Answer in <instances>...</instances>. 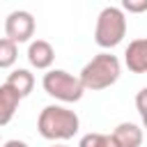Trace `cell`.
I'll return each mask as SVG.
<instances>
[{"mask_svg":"<svg viewBox=\"0 0 147 147\" xmlns=\"http://www.w3.org/2000/svg\"><path fill=\"white\" fill-rule=\"evenodd\" d=\"M37 129H39V136L46 138V140H69L78 133L80 119L74 110L51 103L39 113Z\"/></svg>","mask_w":147,"mask_h":147,"instance_id":"obj_1","label":"cell"},{"mask_svg":"<svg viewBox=\"0 0 147 147\" xmlns=\"http://www.w3.org/2000/svg\"><path fill=\"white\" fill-rule=\"evenodd\" d=\"M119 74H122V64L117 60V55L113 53H99L94 55L80 71V83L85 90H92V92H99V90H106L110 85H115L119 80Z\"/></svg>","mask_w":147,"mask_h":147,"instance_id":"obj_2","label":"cell"},{"mask_svg":"<svg viewBox=\"0 0 147 147\" xmlns=\"http://www.w3.org/2000/svg\"><path fill=\"white\" fill-rule=\"evenodd\" d=\"M126 37V16L122 11V7H103L96 16V28H94V41L101 48H115L122 44V39Z\"/></svg>","mask_w":147,"mask_h":147,"instance_id":"obj_3","label":"cell"},{"mask_svg":"<svg viewBox=\"0 0 147 147\" xmlns=\"http://www.w3.org/2000/svg\"><path fill=\"white\" fill-rule=\"evenodd\" d=\"M41 87L48 96H53L57 101H64V103H76L85 94V87H83L80 78L64 71V69H48L41 78Z\"/></svg>","mask_w":147,"mask_h":147,"instance_id":"obj_4","label":"cell"},{"mask_svg":"<svg viewBox=\"0 0 147 147\" xmlns=\"http://www.w3.org/2000/svg\"><path fill=\"white\" fill-rule=\"evenodd\" d=\"M34 28H37L34 25V16L30 11H25V9H16L5 18V34L16 46L30 41L32 34H34Z\"/></svg>","mask_w":147,"mask_h":147,"instance_id":"obj_5","label":"cell"},{"mask_svg":"<svg viewBox=\"0 0 147 147\" xmlns=\"http://www.w3.org/2000/svg\"><path fill=\"white\" fill-rule=\"evenodd\" d=\"M124 64L131 74H147V37L133 39L124 51Z\"/></svg>","mask_w":147,"mask_h":147,"instance_id":"obj_6","label":"cell"},{"mask_svg":"<svg viewBox=\"0 0 147 147\" xmlns=\"http://www.w3.org/2000/svg\"><path fill=\"white\" fill-rule=\"evenodd\" d=\"M53 60H55V48L46 41V39H34V41H30V46H28V62L34 67V69H51V64H53Z\"/></svg>","mask_w":147,"mask_h":147,"instance_id":"obj_7","label":"cell"},{"mask_svg":"<svg viewBox=\"0 0 147 147\" xmlns=\"http://www.w3.org/2000/svg\"><path fill=\"white\" fill-rule=\"evenodd\" d=\"M21 99H23V96H21L14 87H9L7 83L0 85V126H7V124L11 122L14 113L18 110Z\"/></svg>","mask_w":147,"mask_h":147,"instance_id":"obj_8","label":"cell"},{"mask_svg":"<svg viewBox=\"0 0 147 147\" xmlns=\"http://www.w3.org/2000/svg\"><path fill=\"white\" fill-rule=\"evenodd\" d=\"M117 142V147H140L142 145V129L133 122H122L110 133Z\"/></svg>","mask_w":147,"mask_h":147,"instance_id":"obj_9","label":"cell"},{"mask_svg":"<svg viewBox=\"0 0 147 147\" xmlns=\"http://www.w3.org/2000/svg\"><path fill=\"white\" fill-rule=\"evenodd\" d=\"M9 87H14L21 96H28L30 92H32V87H34V76L28 71V69H14L9 76H7V80H5Z\"/></svg>","mask_w":147,"mask_h":147,"instance_id":"obj_10","label":"cell"},{"mask_svg":"<svg viewBox=\"0 0 147 147\" xmlns=\"http://www.w3.org/2000/svg\"><path fill=\"white\" fill-rule=\"evenodd\" d=\"M16 60H18V46H16L11 39L2 37V39H0V69L14 67Z\"/></svg>","mask_w":147,"mask_h":147,"instance_id":"obj_11","label":"cell"},{"mask_svg":"<svg viewBox=\"0 0 147 147\" xmlns=\"http://www.w3.org/2000/svg\"><path fill=\"white\" fill-rule=\"evenodd\" d=\"M78 147H117L115 138L108 136V133H85L78 142Z\"/></svg>","mask_w":147,"mask_h":147,"instance_id":"obj_12","label":"cell"},{"mask_svg":"<svg viewBox=\"0 0 147 147\" xmlns=\"http://www.w3.org/2000/svg\"><path fill=\"white\" fill-rule=\"evenodd\" d=\"M122 11L142 14V11H147V0H124L122 2Z\"/></svg>","mask_w":147,"mask_h":147,"instance_id":"obj_13","label":"cell"},{"mask_svg":"<svg viewBox=\"0 0 147 147\" xmlns=\"http://www.w3.org/2000/svg\"><path fill=\"white\" fill-rule=\"evenodd\" d=\"M136 108H138L140 117L147 115V87H142V90L136 94Z\"/></svg>","mask_w":147,"mask_h":147,"instance_id":"obj_14","label":"cell"},{"mask_svg":"<svg viewBox=\"0 0 147 147\" xmlns=\"http://www.w3.org/2000/svg\"><path fill=\"white\" fill-rule=\"evenodd\" d=\"M2 147H28V142H23V140H7Z\"/></svg>","mask_w":147,"mask_h":147,"instance_id":"obj_15","label":"cell"},{"mask_svg":"<svg viewBox=\"0 0 147 147\" xmlns=\"http://www.w3.org/2000/svg\"><path fill=\"white\" fill-rule=\"evenodd\" d=\"M142 129H147V115H142Z\"/></svg>","mask_w":147,"mask_h":147,"instance_id":"obj_16","label":"cell"},{"mask_svg":"<svg viewBox=\"0 0 147 147\" xmlns=\"http://www.w3.org/2000/svg\"><path fill=\"white\" fill-rule=\"evenodd\" d=\"M53 147H67V145H53Z\"/></svg>","mask_w":147,"mask_h":147,"instance_id":"obj_17","label":"cell"}]
</instances>
